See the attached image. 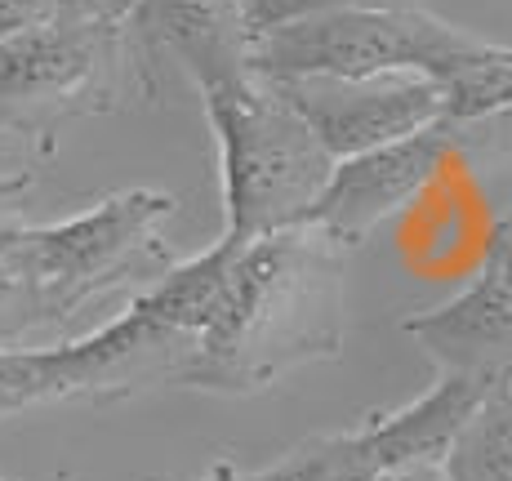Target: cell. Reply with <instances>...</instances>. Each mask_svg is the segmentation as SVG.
Returning <instances> with one entry per match:
<instances>
[{
    "label": "cell",
    "mask_w": 512,
    "mask_h": 481,
    "mask_svg": "<svg viewBox=\"0 0 512 481\" xmlns=\"http://www.w3.org/2000/svg\"><path fill=\"white\" fill-rule=\"evenodd\" d=\"M343 254L308 228L236 245L179 388L250 397L290 370L339 357Z\"/></svg>",
    "instance_id": "1"
},
{
    "label": "cell",
    "mask_w": 512,
    "mask_h": 481,
    "mask_svg": "<svg viewBox=\"0 0 512 481\" xmlns=\"http://www.w3.org/2000/svg\"><path fill=\"white\" fill-rule=\"evenodd\" d=\"M236 241L174 263L116 321L54 348L0 343V424L63 401H121L147 388H179Z\"/></svg>",
    "instance_id": "2"
},
{
    "label": "cell",
    "mask_w": 512,
    "mask_h": 481,
    "mask_svg": "<svg viewBox=\"0 0 512 481\" xmlns=\"http://www.w3.org/2000/svg\"><path fill=\"white\" fill-rule=\"evenodd\" d=\"M174 210L179 201L170 192L130 188L45 228L23 223L0 263L23 281L32 326H67L90 303L107 299L130 281L156 277V272L165 277L174 263L161 228L174 219Z\"/></svg>",
    "instance_id": "3"
},
{
    "label": "cell",
    "mask_w": 512,
    "mask_h": 481,
    "mask_svg": "<svg viewBox=\"0 0 512 481\" xmlns=\"http://www.w3.org/2000/svg\"><path fill=\"white\" fill-rule=\"evenodd\" d=\"M205 121L219 143L223 237L259 241L299 228L330 183L334 156L259 72L205 90Z\"/></svg>",
    "instance_id": "4"
},
{
    "label": "cell",
    "mask_w": 512,
    "mask_h": 481,
    "mask_svg": "<svg viewBox=\"0 0 512 481\" xmlns=\"http://www.w3.org/2000/svg\"><path fill=\"white\" fill-rule=\"evenodd\" d=\"M508 45L450 27L419 0L392 9H343V14L303 18L254 36L250 67L268 81L281 76H388L419 72L459 94L481 67L504 58Z\"/></svg>",
    "instance_id": "5"
},
{
    "label": "cell",
    "mask_w": 512,
    "mask_h": 481,
    "mask_svg": "<svg viewBox=\"0 0 512 481\" xmlns=\"http://www.w3.org/2000/svg\"><path fill=\"white\" fill-rule=\"evenodd\" d=\"M125 63L116 23H49L0 36V134H45L63 116L112 107Z\"/></svg>",
    "instance_id": "6"
},
{
    "label": "cell",
    "mask_w": 512,
    "mask_h": 481,
    "mask_svg": "<svg viewBox=\"0 0 512 481\" xmlns=\"http://www.w3.org/2000/svg\"><path fill=\"white\" fill-rule=\"evenodd\" d=\"M272 90L303 116V125L317 134L334 161L432 130V125H446V90L419 72L281 76V81H272Z\"/></svg>",
    "instance_id": "7"
},
{
    "label": "cell",
    "mask_w": 512,
    "mask_h": 481,
    "mask_svg": "<svg viewBox=\"0 0 512 481\" xmlns=\"http://www.w3.org/2000/svg\"><path fill=\"white\" fill-rule=\"evenodd\" d=\"M455 152H459L455 130L432 125V130L406 134V139L379 143L370 152L343 156V161H334L330 183L312 201V210L303 214L299 228L339 245V250H352L379 223H388L410 201H419L441 179V170L450 165Z\"/></svg>",
    "instance_id": "8"
},
{
    "label": "cell",
    "mask_w": 512,
    "mask_h": 481,
    "mask_svg": "<svg viewBox=\"0 0 512 481\" xmlns=\"http://www.w3.org/2000/svg\"><path fill=\"white\" fill-rule=\"evenodd\" d=\"M125 63L152 90V72L161 58H174L196 90H219L250 76V18L245 0H134L121 18Z\"/></svg>",
    "instance_id": "9"
},
{
    "label": "cell",
    "mask_w": 512,
    "mask_h": 481,
    "mask_svg": "<svg viewBox=\"0 0 512 481\" xmlns=\"http://www.w3.org/2000/svg\"><path fill=\"white\" fill-rule=\"evenodd\" d=\"M401 330L446 375H512V281L481 268L472 286L410 317Z\"/></svg>",
    "instance_id": "10"
},
{
    "label": "cell",
    "mask_w": 512,
    "mask_h": 481,
    "mask_svg": "<svg viewBox=\"0 0 512 481\" xmlns=\"http://www.w3.org/2000/svg\"><path fill=\"white\" fill-rule=\"evenodd\" d=\"M446 481H512V384L508 375L490 379L477 406L464 415L455 437L441 450Z\"/></svg>",
    "instance_id": "11"
},
{
    "label": "cell",
    "mask_w": 512,
    "mask_h": 481,
    "mask_svg": "<svg viewBox=\"0 0 512 481\" xmlns=\"http://www.w3.org/2000/svg\"><path fill=\"white\" fill-rule=\"evenodd\" d=\"M392 5H410V0H245V18L250 32H277V27L303 23V18H321V14H343V9H392Z\"/></svg>",
    "instance_id": "12"
},
{
    "label": "cell",
    "mask_w": 512,
    "mask_h": 481,
    "mask_svg": "<svg viewBox=\"0 0 512 481\" xmlns=\"http://www.w3.org/2000/svg\"><path fill=\"white\" fill-rule=\"evenodd\" d=\"M67 18H72L67 0H0V36H23Z\"/></svg>",
    "instance_id": "13"
},
{
    "label": "cell",
    "mask_w": 512,
    "mask_h": 481,
    "mask_svg": "<svg viewBox=\"0 0 512 481\" xmlns=\"http://www.w3.org/2000/svg\"><path fill=\"white\" fill-rule=\"evenodd\" d=\"M455 130V143L468 147V152H486V156H504L512 152V107L495 116H481L472 125H450Z\"/></svg>",
    "instance_id": "14"
},
{
    "label": "cell",
    "mask_w": 512,
    "mask_h": 481,
    "mask_svg": "<svg viewBox=\"0 0 512 481\" xmlns=\"http://www.w3.org/2000/svg\"><path fill=\"white\" fill-rule=\"evenodd\" d=\"M32 326V308H27V290L14 272L0 263V343H18Z\"/></svg>",
    "instance_id": "15"
},
{
    "label": "cell",
    "mask_w": 512,
    "mask_h": 481,
    "mask_svg": "<svg viewBox=\"0 0 512 481\" xmlns=\"http://www.w3.org/2000/svg\"><path fill=\"white\" fill-rule=\"evenodd\" d=\"M27 183H32V174H0V254L9 250V241H14V232L23 228V223L9 214V205L18 201V196L27 192Z\"/></svg>",
    "instance_id": "16"
},
{
    "label": "cell",
    "mask_w": 512,
    "mask_h": 481,
    "mask_svg": "<svg viewBox=\"0 0 512 481\" xmlns=\"http://www.w3.org/2000/svg\"><path fill=\"white\" fill-rule=\"evenodd\" d=\"M130 5L134 0H67L72 18H81V23H121Z\"/></svg>",
    "instance_id": "17"
},
{
    "label": "cell",
    "mask_w": 512,
    "mask_h": 481,
    "mask_svg": "<svg viewBox=\"0 0 512 481\" xmlns=\"http://www.w3.org/2000/svg\"><path fill=\"white\" fill-rule=\"evenodd\" d=\"M486 268H495L499 277L512 281V214L495 223V237H490V250H486Z\"/></svg>",
    "instance_id": "18"
},
{
    "label": "cell",
    "mask_w": 512,
    "mask_h": 481,
    "mask_svg": "<svg viewBox=\"0 0 512 481\" xmlns=\"http://www.w3.org/2000/svg\"><path fill=\"white\" fill-rule=\"evenodd\" d=\"M370 481H446V477H441L437 459H415V464H397V468H388V473H379Z\"/></svg>",
    "instance_id": "19"
},
{
    "label": "cell",
    "mask_w": 512,
    "mask_h": 481,
    "mask_svg": "<svg viewBox=\"0 0 512 481\" xmlns=\"http://www.w3.org/2000/svg\"><path fill=\"white\" fill-rule=\"evenodd\" d=\"M192 481H232V464H228V459H219L210 473H205V477H192Z\"/></svg>",
    "instance_id": "20"
},
{
    "label": "cell",
    "mask_w": 512,
    "mask_h": 481,
    "mask_svg": "<svg viewBox=\"0 0 512 481\" xmlns=\"http://www.w3.org/2000/svg\"><path fill=\"white\" fill-rule=\"evenodd\" d=\"M508 384H512V375H508Z\"/></svg>",
    "instance_id": "21"
},
{
    "label": "cell",
    "mask_w": 512,
    "mask_h": 481,
    "mask_svg": "<svg viewBox=\"0 0 512 481\" xmlns=\"http://www.w3.org/2000/svg\"><path fill=\"white\" fill-rule=\"evenodd\" d=\"M0 481H5V477H0Z\"/></svg>",
    "instance_id": "22"
}]
</instances>
